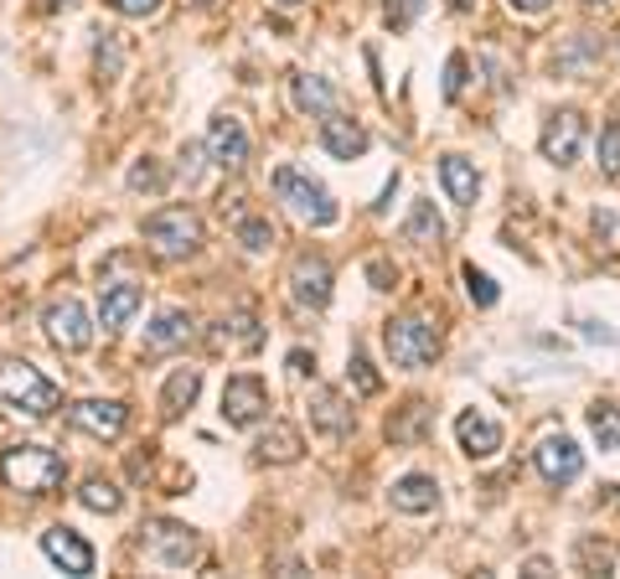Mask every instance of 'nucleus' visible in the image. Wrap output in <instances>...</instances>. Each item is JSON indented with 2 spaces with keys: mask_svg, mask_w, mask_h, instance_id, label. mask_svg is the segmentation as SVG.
<instances>
[{
  "mask_svg": "<svg viewBox=\"0 0 620 579\" xmlns=\"http://www.w3.org/2000/svg\"><path fill=\"white\" fill-rule=\"evenodd\" d=\"M300 451H305V445H300V435L290 425H275L258 440V455H264V461H279V466H284V461H300Z\"/></svg>",
  "mask_w": 620,
  "mask_h": 579,
  "instance_id": "nucleus-25",
  "label": "nucleus"
},
{
  "mask_svg": "<svg viewBox=\"0 0 620 579\" xmlns=\"http://www.w3.org/2000/svg\"><path fill=\"white\" fill-rule=\"evenodd\" d=\"M440 181H445V192L455 207H476V197H481V176L466 155H445L440 161Z\"/></svg>",
  "mask_w": 620,
  "mask_h": 579,
  "instance_id": "nucleus-20",
  "label": "nucleus"
},
{
  "mask_svg": "<svg viewBox=\"0 0 620 579\" xmlns=\"http://www.w3.org/2000/svg\"><path fill=\"white\" fill-rule=\"evenodd\" d=\"M145 243L161 259H192L202 249V223L187 207H161L145 217Z\"/></svg>",
  "mask_w": 620,
  "mask_h": 579,
  "instance_id": "nucleus-4",
  "label": "nucleus"
},
{
  "mask_svg": "<svg viewBox=\"0 0 620 579\" xmlns=\"http://www.w3.org/2000/svg\"><path fill=\"white\" fill-rule=\"evenodd\" d=\"M311 419H316V429L331 435V440L352 435V404H346L337 388H316V393H311Z\"/></svg>",
  "mask_w": 620,
  "mask_h": 579,
  "instance_id": "nucleus-18",
  "label": "nucleus"
},
{
  "mask_svg": "<svg viewBox=\"0 0 620 579\" xmlns=\"http://www.w3.org/2000/svg\"><path fill=\"white\" fill-rule=\"evenodd\" d=\"M352 378H357V393H378V373H372V363H367L363 352H352Z\"/></svg>",
  "mask_w": 620,
  "mask_h": 579,
  "instance_id": "nucleus-37",
  "label": "nucleus"
},
{
  "mask_svg": "<svg viewBox=\"0 0 620 579\" xmlns=\"http://www.w3.org/2000/svg\"><path fill=\"white\" fill-rule=\"evenodd\" d=\"M119 16H155L161 11V0H109Z\"/></svg>",
  "mask_w": 620,
  "mask_h": 579,
  "instance_id": "nucleus-38",
  "label": "nucleus"
},
{
  "mask_svg": "<svg viewBox=\"0 0 620 579\" xmlns=\"http://www.w3.org/2000/svg\"><path fill=\"white\" fill-rule=\"evenodd\" d=\"M275 197L295 217H305L311 228H331V223H337V202H331V192H326L321 181H311L300 166H279L275 172Z\"/></svg>",
  "mask_w": 620,
  "mask_h": 579,
  "instance_id": "nucleus-3",
  "label": "nucleus"
},
{
  "mask_svg": "<svg viewBox=\"0 0 620 579\" xmlns=\"http://www.w3.org/2000/svg\"><path fill=\"white\" fill-rule=\"evenodd\" d=\"M599 63V42L595 37H579L569 52H558V73H579V67H590Z\"/></svg>",
  "mask_w": 620,
  "mask_h": 579,
  "instance_id": "nucleus-29",
  "label": "nucleus"
},
{
  "mask_svg": "<svg viewBox=\"0 0 620 579\" xmlns=\"http://www.w3.org/2000/svg\"><path fill=\"white\" fill-rule=\"evenodd\" d=\"M507 5H513V11H522V16H543L554 0H507Z\"/></svg>",
  "mask_w": 620,
  "mask_h": 579,
  "instance_id": "nucleus-39",
  "label": "nucleus"
},
{
  "mask_svg": "<svg viewBox=\"0 0 620 579\" xmlns=\"http://www.w3.org/2000/svg\"><path fill=\"white\" fill-rule=\"evenodd\" d=\"M269 414V388L258 373H233L228 383H223V419L233 429H249L258 425Z\"/></svg>",
  "mask_w": 620,
  "mask_h": 579,
  "instance_id": "nucleus-6",
  "label": "nucleus"
},
{
  "mask_svg": "<svg viewBox=\"0 0 620 579\" xmlns=\"http://www.w3.org/2000/svg\"><path fill=\"white\" fill-rule=\"evenodd\" d=\"M537 471H543V481L548 487H569V481H579V471H584V451H579L569 435H548V440H537Z\"/></svg>",
  "mask_w": 620,
  "mask_h": 579,
  "instance_id": "nucleus-8",
  "label": "nucleus"
},
{
  "mask_svg": "<svg viewBox=\"0 0 620 579\" xmlns=\"http://www.w3.org/2000/svg\"><path fill=\"white\" fill-rule=\"evenodd\" d=\"M67 419H73V429H84L93 440H119L129 425V408L119 399H84V404L67 408Z\"/></svg>",
  "mask_w": 620,
  "mask_h": 579,
  "instance_id": "nucleus-10",
  "label": "nucleus"
},
{
  "mask_svg": "<svg viewBox=\"0 0 620 579\" xmlns=\"http://www.w3.org/2000/svg\"><path fill=\"white\" fill-rule=\"evenodd\" d=\"M388 502H393V513L425 517V513H434V507H440V487H434V476L408 471V476H398V481H393Z\"/></svg>",
  "mask_w": 620,
  "mask_h": 579,
  "instance_id": "nucleus-15",
  "label": "nucleus"
},
{
  "mask_svg": "<svg viewBox=\"0 0 620 579\" xmlns=\"http://www.w3.org/2000/svg\"><path fill=\"white\" fill-rule=\"evenodd\" d=\"M408 243H440L445 238V223L434 217V207L429 202H414V217H408Z\"/></svg>",
  "mask_w": 620,
  "mask_h": 579,
  "instance_id": "nucleus-27",
  "label": "nucleus"
},
{
  "mask_svg": "<svg viewBox=\"0 0 620 579\" xmlns=\"http://www.w3.org/2000/svg\"><path fill=\"white\" fill-rule=\"evenodd\" d=\"M466 52H455V58H450L445 63V99H460V88H466Z\"/></svg>",
  "mask_w": 620,
  "mask_h": 579,
  "instance_id": "nucleus-36",
  "label": "nucleus"
},
{
  "mask_svg": "<svg viewBox=\"0 0 620 579\" xmlns=\"http://www.w3.org/2000/svg\"><path fill=\"white\" fill-rule=\"evenodd\" d=\"M290 99H295L300 114H331L337 109V88L326 78H311V73H290Z\"/></svg>",
  "mask_w": 620,
  "mask_h": 579,
  "instance_id": "nucleus-22",
  "label": "nucleus"
},
{
  "mask_svg": "<svg viewBox=\"0 0 620 579\" xmlns=\"http://www.w3.org/2000/svg\"><path fill=\"white\" fill-rule=\"evenodd\" d=\"M321 146L337 155V161H357L372 140H367V129L357 125V119H346V114L331 109V114H321Z\"/></svg>",
  "mask_w": 620,
  "mask_h": 579,
  "instance_id": "nucleus-14",
  "label": "nucleus"
},
{
  "mask_svg": "<svg viewBox=\"0 0 620 579\" xmlns=\"http://www.w3.org/2000/svg\"><path fill=\"white\" fill-rule=\"evenodd\" d=\"M425 5H429V0H388L383 16H388V26H393V32H408V26H414V16H419Z\"/></svg>",
  "mask_w": 620,
  "mask_h": 579,
  "instance_id": "nucleus-31",
  "label": "nucleus"
},
{
  "mask_svg": "<svg viewBox=\"0 0 620 579\" xmlns=\"http://www.w3.org/2000/svg\"><path fill=\"white\" fill-rule=\"evenodd\" d=\"M197 393H202V367H176L172 378H166V388H161V414L181 419L197 404Z\"/></svg>",
  "mask_w": 620,
  "mask_h": 579,
  "instance_id": "nucleus-21",
  "label": "nucleus"
},
{
  "mask_svg": "<svg viewBox=\"0 0 620 579\" xmlns=\"http://www.w3.org/2000/svg\"><path fill=\"white\" fill-rule=\"evenodd\" d=\"M42 326H47V342L58 352H88V342H93V322H88V311L78 301L47 305Z\"/></svg>",
  "mask_w": 620,
  "mask_h": 579,
  "instance_id": "nucleus-7",
  "label": "nucleus"
},
{
  "mask_svg": "<svg viewBox=\"0 0 620 579\" xmlns=\"http://www.w3.org/2000/svg\"><path fill=\"white\" fill-rule=\"evenodd\" d=\"M460 275H466V290H471L476 305H496V279H492V275H481L476 264H466Z\"/></svg>",
  "mask_w": 620,
  "mask_h": 579,
  "instance_id": "nucleus-32",
  "label": "nucleus"
},
{
  "mask_svg": "<svg viewBox=\"0 0 620 579\" xmlns=\"http://www.w3.org/2000/svg\"><path fill=\"white\" fill-rule=\"evenodd\" d=\"M584 5H605V0H584Z\"/></svg>",
  "mask_w": 620,
  "mask_h": 579,
  "instance_id": "nucleus-43",
  "label": "nucleus"
},
{
  "mask_svg": "<svg viewBox=\"0 0 620 579\" xmlns=\"http://www.w3.org/2000/svg\"><path fill=\"white\" fill-rule=\"evenodd\" d=\"M140 301H145V290L135 285V279H119V285H104V295H99V322L109 326V331H119V326L140 311Z\"/></svg>",
  "mask_w": 620,
  "mask_h": 579,
  "instance_id": "nucleus-19",
  "label": "nucleus"
},
{
  "mask_svg": "<svg viewBox=\"0 0 620 579\" xmlns=\"http://www.w3.org/2000/svg\"><path fill=\"white\" fill-rule=\"evenodd\" d=\"M275 5H300V0H275Z\"/></svg>",
  "mask_w": 620,
  "mask_h": 579,
  "instance_id": "nucleus-42",
  "label": "nucleus"
},
{
  "mask_svg": "<svg viewBox=\"0 0 620 579\" xmlns=\"http://www.w3.org/2000/svg\"><path fill=\"white\" fill-rule=\"evenodd\" d=\"M197 5H213V0H197Z\"/></svg>",
  "mask_w": 620,
  "mask_h": 579,
  "instance_id": "nucleus-44",
  "label": "nucleus"
},
{
  "mask_svg": "<svg viewBox=\"0 0 620 579\" xmlns=\"http://www.w3.org/2000/svg\"><path fill=\"white\" fill-rule=\"evenodd\" d=\"M207 155H213V166H223V172L249 166V129H243V119L217 114L213 125H207Z\"/></svg>",
  "mask_w": 620,
  "mask_h": 579,
  "instance_id": "nucleus-11",
  "label": "nucleus"
},
{
  "mask_svg": "<svg viewBox=\"0 0 620 579\" xmlns=\"http://www.w3.org/2000/svg\"><path fill=\"white\" fill-rule=\"evenodd\" d=\"M419 425H425V404H408L404 419H398V425H388V435H393V440H414Z\"/></svg>",
  "mask_w": 620,
  "mask_h": 579,
  "instance_id": "nucleus-35",
  "label": "nucleus"
},
{
  "mask_svg": "<svg viewBox=\"0 0 620 579\" xmlns=\"http://www.w3.org/2000/svg\"><path fill=\"white\" fill-rule=\"evenodd\" d=\"M238 243H243L249 254H264V249L275 243V223H269V217H238Z\"/></svg>",
  "mask_w": 620,
  "mask_h": 579,
  "instance_id": "nucleus-28",
  "label": "nucleus"
},
{
  "mask_svg": "<svg viewBox=\"0 0 620 579\" xmlns=\"http://www.w3.org/2000/svg\"><path fill=\"white\" fill-rule=\"evenodd\" d=\"M63 455L47 451V445H5L0 451V481L11 492H26V496H52L63 487Z\"/></svg>",
  "mask_w": 620,
  "mask_h": 579,
  "instance_id": "nucleus-2",
  "label": "nucleus"
},
{
  "mask_svg": "<svg viewBox=\"0 0 620 579\" xmlns=\"http://www.w3.org/2000/svg\"><path fill=\"white\" fill-rule=\"evenodd\" d=\"M579 564H584V569H599V575H610V569H616V554L599 549L595 538H584V543H579Z\"/></svg>",
  "mask_w": 620,
  "mask_h": 579,
  "instance_id": "nucleus-34",
  "label": "nucleus"
},
{
  "mask_svg": "<svg viewBox=\"0 0 620 579\" xmlns=\"http://www.w3.org/2000/svg\"><path fill=\"white\" fill-rule=\"evenodd\" d=\"M42 554L52 558V564H63V575H93V549H88L73 528H63V523L42 533Z\"/></svg>",
  "mask_w": 620,
  "mask_h": 579,
  "instance_id": "nucleus-13",
  "label": "nucleus"
},
{
  "mask_svg": "<svg viewBox=\"0 0 620 579\" xmlns=\"http://www.w3.org/2000/svg\"><path fill=\"white\" fill-rule=\"evenodd\" d=\"M155 352H166V347H181V342H192V316L187 311H161L155 316V326H150V337H145Z\"/></svg>",
  "mask_w": 620,
  "mask_h": 579,
  "instance_id": "nucleus-23",
  "label": "nucleus"
},
{
  "mask_svg": "<svg viewBox=\"0 0 620 579\" xmlns=\"http://www.w3.org/2000/svg\"><path fill=\"white\" fill-rule=\"evenodd\" d=\"M590 435H595L599 451H620V408L616 404L590 408Z\"/></svg>",
  "mask_w": 620,
  "mask_h": 579,
  "instance_id": "nucleus-26",
  "label": "nucleus"
},
{
  "mask_svg": "<svg viewBox=\"0 0 620 579\" xmlns=\"http://www.w3.org/2000/svg\"><path fill=\"white\" fill-rule=\"evenodd\" d=\"M455 440H460L466 455L486 461V455L502 451V425H496V419H481V414H460V419H455Z\"/></svg>",
  "mask_w": 620,
  "mask_h": 579,
  "instance_id": "nucleus-17",
  "label": "nucleus"
},
{
  "mask_svg": "<svg viewBox=\"0 0 620 579\" xmlns=\"http://www.w3.org/2000/svg\"><path fill=\"white\" fill-rule=\"evenodd\" d=\"M58 404H63V388L52 383L37 363H26V357L0 363V408L11 419H52Z\"/></svg>",
  "mask_w": 620,
  "mask_h": 579,
  "instance_id": "nucleus-1",
  "label": "nucleus"
},
{
  "mask_svg": "<svg viewBox=\"0 0 620 579\" xmlns=\"http://www.w3.org/2000/svg\"><path fill=\"white\" fill-rule=\"evenodd\" d=\"M78 502H84L88 513H119V507H125V492H119V487H114V481H104V476H88L84 487H78Z\"/></svg>",
  "mask_w": 620,
  "mask_h": 579,
  "instance_id": "nucleus-24",
  "label": "nucleus"
},
{
  "mask_svg": "<svg viewBox=\"0 0 620 579\" xmlns=\"http://www.w3.org/2000/svg\"><path fill=\"white\" fill-rule=\"evenodd\" d=\"M367 275H372V285H378V290H393V269H388V264H372V269H367Z\"/></svg>",
  "mask_w": 620,
  "mask_h": 579,
  "instance_id": "nucleus-40",
  "label": "nucleus"
},
{
  "mask_svg": "<svg viewBox=\"0 0 620 579\" xmlns=\"http://www.w3.org/2000/svg\"><path fill=\"white\" fill-rule=\"evenodd\" d=\"M161 187H166V176H161V166L145 155V161L129 172V192H161Z\"/></svg>",
  "mask_w": 620,
  "mask_h": 579,
  "instance_id": "nucleus-33",
  "label": "nucleus"
},
{
  "mask_svg": "<svg viewBox=\"0 0 620 579\" xmlns=\"http://www.w3.org/2000/svg\"><path fill=\"white\" fill-rule=\"evenodd\" d=\"M579 146H584V114L579 109H554L548 125H543V155L554 166H574Z\"/></svg>",
  "mask_w": 620,
  "mask_h": 579,
  "instance_id": "nucleus-9",
  "label": "nucleus"
},
{
  "mask_svg": "<svg viewBox=\"0 0 620 579\" xmlns=\"http://www.w3.org/2000/svg\"><path fill=\"white\" fill-rule=\"evenodd\" d=\"M383 342H388V357H393L398 367H408V373H419V367H429L434 357H440V331H434L429 322H419V316L388 322Z\"/></svg>",
  "mask_w": 620,
  "mask_h": 579,
  "instance_id": "nucleus-5",
  "label": "nucleus"
},
{
  "mask_svg": "<svg viewBox=\"0 0 620 579\" xmlns=\"http://www.w3.org/2000/svg\"><path fill=\"white\" fill-rule=\"evenodd\" d=\"M290 367H295V373H316V357H311V352H290Z\"/></svg>",
  "mask_w": 620,
  "mask_h": 579,
  "instance_id": "nucleus-41",
  "label": "nucleus"
},
{
  "mask_svg": "<svg viewBox=\"0 0 620 579\" xmlns=\"http://www.w3.org/2000/svg\"><path fill=\"white\" fill-rule=\"evenodd\" d=\"M599 172L620 181V125H605L599 129Z\"/></svg>",
  "mask_w": 620,
  "mask_h": 579,
  "instance_id": "nucleus-30",
  "label": "nucleus"
},
{
  "mask_svg": "<svg viewBox=\"0 0 620 579\" xmlns=\"http://www.w3.org/2000/svg\"><path fill=\"white\" fill-rule=\"evenodd\" d=\"M290 295H295L300 305H311V311H321V305L331 301V264H326L321 254H300L295 264H290Z\"/></svg>",
  "mask_w": 620,
  "mask_h": 579,
  "instance_id": "nucleus-12",
  "label": "nucleus"
},
{
  "mask_svg": "<svg viewBox=\"0 0 620 579\" xmlns=\"http://www.w3.org/2000/svg\"><path fill=\"white\" fill-rule=\"evenodd\" d=\"M150 549H155L161 564L187 569L197 558V538H192V528H181V523H155V528H150Z\"/></svg>",
  "mask_w": 620,
  "mask_h": 579,
  "instance_id": "nucleus-16",
  "label": "nucleus"
}]
</instances>
